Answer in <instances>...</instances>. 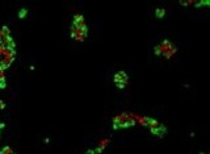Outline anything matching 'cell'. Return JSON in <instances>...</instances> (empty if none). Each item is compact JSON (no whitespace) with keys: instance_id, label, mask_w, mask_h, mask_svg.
<instances>
[{"instance_id":"obj_12","label":"cell","mask_w":210,"mask_h":154,"mask_svg":"<svg viewBox=\"0 0 210 154\" xmlns=\"http://www.w3.org/2000/svg\"><path fill=\"white\" fill-rule=\"evenodd\" d=\"M0 108H2V109H4V108H5V104H4V102H3V100H0Z\"/></svg>"},{"instance_id":"obj_5","label":"cell","mask_w":210,"mask_h":154,"mask_svg":"<svg viewBox=\"0 0 210 154\" xmlns=\"http://www.w3.org/2000/svg\"><path fill=\"white\" fill-rule=\"evenodd\" d=\"M0 33H2V34L7 38V37H9L11 36V32H9V28L7 25H4V26H2V29H0Z\"/></svg>"},{"instance_id":"obj_8","label":"cell","mask_w":210,"mask_h":154,"mask_svg":"<svg viewBox=\"0 0 210 154\" xmlns=\"http://www.w3.org/2000/svg\"><path fill=\"white\" fill-rule=\"evenodd\" d=\"M154 53H155L156 56H162V53H163V48L160 46V45L155 46V48H154Z\"/></svg>"},{"instance_id":"obj_10","label":"cell","mask_w":210,"mask_h":154,"mask_svg":"<svg viewBox=\"0 0 210 154\" xmlns=\"http://www.w3.org/2000/svg\"><path fill=\"white\" fill-rule=\"evenodd\" d=\"M26 13H28V11H26V9H23V11H20V12H19V16H20V19H25Z\"/></svg>"},{"instance_id":"obj_2","label":"cell","mask_w":210,"mask_h":154,"mask_svg":"<svg viewBox=\"0 0 210 154\" xmlns=\"http://www.w3.org/2000/svg\"><path fill=\"white\" fill-rule=\"evenodd\" d=\"M128 75H126V73H124V71H118L117 74L114 75V82L116 83H121V84H126L128 83Z\"/></svg>"},{"instance_id":"obj_3","label":"cell","mask_w":210,"mask_h":154,"mask_svg":"<svg viewBox=\"0 0 210 154\" xmlns=\"http://www.w3.org/2000/svg\"><path fill=\"white\" fill-rule=\"evenodd\" d=\"M124 117H125V115H122V116H117V117L113 119V128L114 129H120V124L122 123Z\"/></svg>"},{"instance_id":"obj_4","label":"cell","mask_w":210,"mask_h":154,"mask_svg":"<svg viewBox=\"0 0 210 154\" xmlns=\"http://www.w3.org/2000/svg\"><path fill=\"white\" fill-rule=\"evenodd\" d=\"M143 121H145V123H143V124H146V125H148V126H150V128H151V126H156L159 123L156 121V120L155 119H151V117H146L145 120H143Z\"/></svg>"},{"instance_id":"obj_14","label":"cell","mask_w":210,"mask_h":154,"mask_svg":"<svg viewBox=\"0 0 210 154\" xmlns=\"http://www.w3.org/2000/svg\"><path fill=\"white\" fill-rule=\"evenodd\" d=\"M181 4H183V5H188V4H190L189 2H181Z\"/></svg>"},{"instance_id":"obj_9","label":"cell","mask_w":210,"mask_h":154,"mask_svg":"<svg viewBox=\"0 0 210 154\" xmlns=\"http://www.w3.org/2000/svg\"><path fill=\"white\" fill-rule=\"evenodd\" d=\"M7 87V82H5L4 76H0V90H4Z\"/></svg>"},{"instance_id":"obj_7","label":"cell","mask_w":210,"mask_h":154,"mask_svg":"<svg viewBox=\"0 0 210 154\" xmlns=\"http://www.w3.org/2000/svg\"><path fill=\"white\" fill-rule=\"evenodd\" d=\"M0 154H15V153H13V150L11 149L9 146H4L3 149L0 150Z\"/></svg>"},{"instance_id":"obj_11","label":"cell","mask_w":210,"mask_h":154,"mask_svg":"<svg viewBox=\"0 0 210 154\" xmlns=\"http://www.w3.org/2000/svg\"><path fill=\"white\" fill-rule=\"evenodd\" d=\"M5 40H7V38H5V37H4L3 34H2V33H0V43H3V42H4Z\"/></svg>"},{"instance_id":"obj_13","label":"cell","mask_w":210,"mask_h":154,"mask_svg":"<svg viewBox=\"0 0 210 154\" xmlns=\"http://www.w3.org/2000/svg\"><path fill=\"white\" fill-rule=\"evenodd\" d=\"M117 87H118V88H121V90H122V88H125V84H121V83H118V84H117Z\"/></svg>"},{"instance_id":"obj_15","label":"cell","mask_w":210,"mask_h":154,"mask_svg":"<svg viewBox=\"0 0 210 154\" xmlns=\"http://www.w3.org/2000/svg\"><path fill=\"white\" fill-rule=\"evenodd\" d=\"M85 154H92V150H88V152H87Z\"/></svg>"},{"instance_id":"obj_6","label":"cell","mask_w":210,"mask_h":154,"mask_svg":"<svg viewBox=\"0 0 210 154\" xmlns=\"http://www.w3.org/2000/svg\"><path fill=\"white\" fill-rule=\"evenodd\" d=\"M155 15H156V17L163 19V17H164V15H165V11H164L163 8H158V9L155 11Z\"/></svg>"},{"instance_id":"obj_1","label":"cell","mask_w":210,"mask_h":154,"mask_svg":"<svg viewBox=\"0 0 210 154\" xmlns=\"http://www.w3.org/2000/svg\"><path fill=\"white\" fill-rule=\"evenodd\" d=\"M151 134L154 136H158V137H163L165 133V126H163L162 124H158L156 126H151L150 128Z\"/></svg>"}]
</instances>
